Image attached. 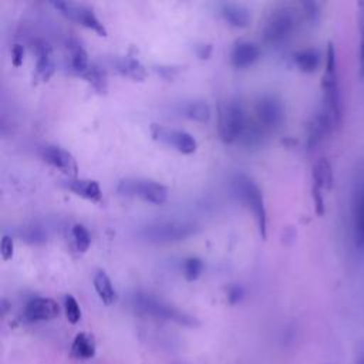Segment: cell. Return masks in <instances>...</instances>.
Here are the masks:
<instances>
[{
    "label": "cell",
    "instance_id": "6da1fadb",
    "mask_svg": "<svg viewBox=\"0 0 364 364\" xmlns=\"http://www.w3.org/2000/svg\"><path fill=\"white\" fill-rule=\"evenodd\" d=\"M323 105L318 112L324 115L331 129L340 124L341 119V98L337 77V61L333 44H328L326 53V70L323 74Z\"/></svg>",
    "mask_w": 364,
    "mask_h": 364
},
{
    "label": "cell",
    "instance_id": "7a4b0ae2",
    "mask_svg": "<svg viewBox=\"0 0 364 364\" xmlns=\"http://www.w3.org/2000/svg\"><path fill=\"white\" fill-rule=\"evenodd\" d=\"M132 303L138 311L155 318L173 321L179 326H186V327H196L199 324V321L189 313L182 311L181 309L146 293L135 294Z\"/></svg>",
    "mask_w": 364,
    "mask_h": 364
},
{
    "label": "cell",
    "instance_id": "3957f363",
    "mask_svg": "<svg viewBox=\"0 0 364 364\" xmlns=\"http://www.w3.org/2000/svg\"><path fill=\"white\" fill-rule=\"evenodd\" d=\"M232 185L240 200L252 210L259 233L262 239H266L267 236V213H266V206L263 200V195L260 188L256 185V182L245 175V173H236L232 179Z\"/></svg>",
    "mask_w": 364,
    "mask_h": 364
},
{
    "label": "cell",
    "instance_id": "277c9868",
    "mask_svg": "<svg viewBox=\"0 0 364 364\" xmlns=\"http://www.w3.org/2000/svg\"><path fill=\"white\" fill-rule=\"evenodd\" d=\"M198 226L192 222L182 220H164L145 226L141 236L151 243H171L185 240L195 235Z\"/></svg>",
    "mask_w": 364,
    "mask_h": 364
},
{
    "label": "cell",
    "instance_id": "5b68a950",
    "mask_svg": "<svg viewBox=\"0 0 364 364\" xmlns=\"http://www.w3.org/2000/svg\"><path fill=\"white\" fill-rule=\"evenodd\" d=\"M247 117L239 101H228L219 105L218 111V131L220 138L230 144L240 138L247 125Z\"/></svg>",
    "mask_w": 364,
    "mask_h": 364
},
{
    "label": "cell",
    "instance_id": "8992f818",
    "mask_svg": "<svg viewBox=\"0 0 364 364\" xmlns=\"http://www.w3.org/2000/svg\"><path fill=\"white\" fill-rule=\"evenodd\" d=\"M117 191L122 196H136L145 202L161 205L168 198V189L152 179L125 178L119 181Z\"/></svg>",
    "mask_w": 364,
    "mask_h": 364
},
{
    "label": "cell",
    "instance_id": "52a82bcc",
    "mask_svg": "<svg viewBox=\"0 0 364 364\" xmlns=\"http://www.w3.org/2000/svg\"><path fill=\"white\" fill-rule=\"evenodd\" d=\"M296 21L297 16L291 7L276 9L264 23L263 41L270 46L282 43L293 31Z\"/></svg>",
    "mask_w": 364,
    "mask_h": 364
},
{
    "label": "cell",
    "instance_id": "ba28073f",
    "mask_svg": "<svg viewBox=\"0 0 364 364\" xmlns=\"http://www.w3.org/2000/svg\"><path fill=\"white\" fill-rule=\"evenodd\" d=\"M51 6L55 10H58L63 16H65L67 18H70L87 28L94 30L100 36H107V30H105L104 24L100 21V18L94 13V10L91 7H88L87 4L57 0V1H51Z\"/></svg>",
    "mask_w": 364,
    "mask_h": 364
},
{
    "label": "cell",
    "instance_id": "9c48e42d",
    "mask_svg": "<svg viewBox=\"0 0 364 364\" xmlns=\"http://www.w3.org/2000/svg\"><path fill=\"white\" fill-rule=\"evenodd\" d=\"M151 135L155 141H159L168 146L175 148L182 154H192L196 151V139L186 131L168 128L164 125L152 124L151 125Z\"/></svg>",
    "mask_w": 364,
    "mask_h": 364
},
{
    "label": "cell",
    "instance_id": "30bf717a",
    "mask_svg": "<svg viewBox=\"0 0 364 364\" xmlns=\"http://www.w3.org/2000/svg\"><path fill=\"white\" fill-rule=\"evenodd\" d=\"M257 122L263 128H277L284 118L283 102L272 94L262 95L255 107Z\"/></svg>",
    "mask_w": 364,
    "mask_h": 364
},
{
    "label": "cell",
    "instance_id": "8fae6325",
    "mask_svg": "<svg viewBox=\"0 0 364 364\" xmlns=\"http://www.w3.org/2000/svg\"><path fill=\"white\" fill-rule=\"evenodd\" d=\"M41 158L51 166L60 169L68 176L74 178L78 173V165L75 158L65 149L57 145H44L41 148Z\"/></svg>",
    "mask_w": 364,
    "mask_h": 364
},
{
    "label": "cell",
    "instance_id": "7c38bea8",
    "mask_svg": "<svg viewBox=\"0 0 364 364\" xmlns=\"http://www.w3.org/2000/svg\"><path fill=\"white\" fill-rule=\"evenodd\" d=\"M60 314L57 301L48 297L31 299L24 307V317L27 321H48Z\"/></svg>",
    "mask_w": 364,
    "mask_h": 364
},
{
    "label": "cell",
    "instance_id": "4fadbf2b",
    "mask_svg": "<svg viewBox=\"0 0 364 364\" xmlns=\"http://www.w3.org/2000/svg\"><path fill=\"white\" fill-rule=\"evenodd\" d=\"M353 230L357 247L364 253V181L357 182L353 192Z\"/></svg>",
    "mask_w": 364,
    "mask_h": 364
},
{
    "label": "cell",
    "instance_id": "5bb4252c",
    "mask_svg": "<svg viewBox=\"0 0 364 364\" xmlns=\"http://www.w3.org/2000/svg\"><path fill=\"white\" fill-rule=\"evenodd\" d=\"M36 73L34 77L38 81H47L55 70L54 58H53V48L44 40H37L36 46Z\"/></svg>",
    "mask_w": 364,
    "mask_h": 364
},
{
    "label": "cell",
    "instance_id": "9a60e30c",
    "mask_svg": "<svg viewBox=\"0 0 364 364\" xmlns=\"http://www.w3.org/2000/svg\"><path fill=\"white\" fill-rule=\"evenodd\" d=\"M260 57V47L253 41H239L230 54V63L236 68L252 65Z\"/></svg>",
    "mask_w": 364,
    "mask_h": 364
},
{
    "label": "cell",
    "instance_id": "2e32d148",
    "mask_svg": "<svg viewBox=\"0 0 364 364\" xmlns=\"http://www.w3.org/2000/svg\"><path fill=\"white\" fill-rule=\"evenodd\" d=\"M65 188L71 192H74L75 195L91 200V202H101L102 199V193H101V188L98 185L97 181L92 179H77V178H71L68 181H65Z\"/></svg>",
    "mask_w": 364,
    "mask_h": 364
},
{
    "label": "cell",
    "instance_id": "e0dca14e",
    "mask_svg": "<svg viewBox=\"0 0 364 364\" xmlns=\"http://www.w3.org/2000/svg\"><path fill=\"white\" fill-rule=\"evenodd\" d=\"M220 14L223 16V18L235 26V27H246L250 23V10L240 4V3H232V1H226L220 4Z\"/></svg>",
    "mask_w": 364,
    "mask_h": 364
},
{
    "label": "cell",
    "instance_id": "ac0fdd59",
    "mask_svg": "<svg viewBox=\"0 0 364 364\" xmlns=\"http://www.w3.org/2000/svg\"><path fill=\"white\" fill-rule=\"evenodd\" d=\"M115 67L119 74L128 77L134 81H144L148 75L145 65L135 57L125 55L115 60Z\"/></svg>",
    "mask_w": 364,
    "mask_h": 364
},
{
    "label": "cell",
    "instance_id": "d6986e66",
    "mask_svg": "<svg viewBox=\"0 0 364 364\" xmlns=\"http://www.w3.org/2000/svg\"><path fill=\"white\" fill-rule=\"evenodd\" d=\"M313 192L321 193L328 191L333 185V171L331 165L326 158H320L313 166Z\"/></svg>",
    "mask_w": 364,
    "mask_h": 364
},
{
    "label": "cell",
    "instance_id": "ffe728a7",
    "mask_svg": "<svg viewBox=\"0 0 364 364\" xmlns=\"http://www.w3.org/2000/svg\"><path fill=\"white\" fill-rule=\"evenodd\" d=\"M71 357L77 360H90L95 355V340L90 333H78L71 343Z\"/></svg>",
    "mask_w": 364,
    "mask_h": 364
},
{
    "label": "cell",
    "instance_id": "44dd1931",
    "mask_svg": "<svg viewBox=\"0 0 364 364\" xmlns=\"http://www.w3.org/2000/svg\"><path fill=\"white\" fill-rule=\"evenodd\" d=\"M67 50H68V54H70V68L75 74L82 75L85 73V70L90 67L87 51L81 46V43L75 38L68 40Z\"/></svg>",
    "mask_w": 364,
    "mask_h": 364
},
{
    "label": "cell",
    "instance_id": "7402d4cb",
    "mask_svg": "<svg viewBox=\"0 0 364 364\" xmlns=\"http://www.w3.org/2000/svg\"><path fill=\"white\" fill-rule=\"evenodd\" d=\"M94 289L100 297V300L105 304L109 306L112 303H115L117 300V291L112 286L111 279L108 277V274L104 270H98L94 274Z\"/></svg>",
    "mask_w": 364,
    "mask_h": 364
},
{
    "label": "cell",
    "instance_id": "603a6c76",
    "mask_svg": "<svg viewBox=\"0 0 364 364\" xmlns=\"http://www.w3.org/2000/svg\"><path fill=\"white\" fill-rule=\"evenodd\" d=\"M98 94H105L107 92V75L105 71L97 65V64H90V67L85 70V73L81 75Z\"/></svg>",
    "mask_w": 364,
    "mask_h": 364
},
{
    "label": "cell",
    "instance_id": "cb8c5ba5",
    "mask_svg": "<svg viewBox=\"0 0 364 364\" xmlns=\"http://www.w3.org/2000/svg\"><path fill=\"white\" fill-rule=\"evenodd\" d=\"M296 65L304 73H313L320 64V54L313 48L300 50L294 54Z\"/></svg>",
    "mask_w": 364,
    "mask_h": 364
},
{
    "label": "cell",
    "instance_id": "d4e9b609",
    "mask_svg": "<svg viewBox=\"0 0 364 364\" xmlns=\"http://www.w3.org/2000/svg\"><path fill=\"white\" fill-rule=\"evenodd\" d=\"M185 115L193 121L208 122L210 118V108L205 101H192L185 107Z\"/></svg>",
    "mask_w": 364,
    "mask_h": 364
},
{
    "label": "cell",
    "instance_id": "484cf974",
    "mask_svg": "<svg viewBox=\"0 0 364 364\" xmlns=\"http://www.w3.org/2000/svg\"><path fill=\"white\" fill-rule=\"evenodd\" d=\"M71 236H73V243H74V247L77 249V252H80V253L87 252V249L90 247V243H91V237H90V233L85 229V226L81 223H75L71 229Z\"/></svg>",
    "mask_w": 364,
    "mask_h": 364
},
{
    "label": "cell",
    "instance_id": "4316f807",
    "mask_svg": "<svg viewBox=\"0 0 364 364\" xmlns=\"http://www.w3.org/2000/svg\"><path fill=\"white\" fill-rule=\"evenodd\" d=\"M358 33H360L358 64H360V75L361 78H364V1L358 3Z\"/></svg>",
    "mask_w": 364,
    "mask_h": 364
},
{
    "label": "cell",
    "instance_id": "83f0119b",
    "mask_svg": "<svg viewBox=\"0 0 364 364\" xmlns=\"http://www.w3.org/2000/svg\"><path fill=\"white\" fill-rule=\"evenodd\" d=\"M203 269V262L198 257H188L183 262V276L188 282L196 280Z\"/></svg>",
    "mask_w": 364,
    "mask_h": 364
},
{
    "label": "cell",
    "instance_id": "f1b7e54d",
    "mask_svg": "<svg viewBox=\"0 0 364 364\" xmlns=\"http://www.w3.org/2000/svg\"><path fill=\"white\" fill-rule=\"evenodd\" d=\"M64 311H65V317L71 324H77L81 318V309L78 306V301L75 300L74 296L67 294L64 297Z\"/></svg>",
    "mask_w": 364,
    "mask_h": 364
},
{
    "label": "cell",
    "instance_id": "f546056e",
    "mask_svg": "<svg viewBox=\"0 0 364 364\" xmlns=\"http://www.w3.org/2000/svg\"><path fill=\"white\" fill-rule=\"evenodd\" d=\"M13 252H14V243L13 239L10 236H3L1 243H0V253H1V259L3 260H9L13 257Z\"/></svg>",
    "mask_w": 364,
    "mask_h": 364
},
{
    "label": "cell",
    "instance_id": "4dcf8cb0",
    "mask_svg": "<svg viewBox=\"0 0 364 364\" xmlns=\"http://www.w3.org/2000/svg\"><path fill=\"white\" fill-rule=\"evenodd\" d=\"M11 63L14 67H18L21 63H23V58H24V48L23 46L20 44H14L13 50H11Z\"/></svg>",
    "mask_w": 364,
    "mask_h": 364
},
{
    "label": "cell",
    "instance_id": "1f68e13d",
    "mask_svg": "<svg viewBox=\"0 0 364 364\" xmlns=\"http://www.w3.org/2000/svg\"><path fill=\"white\" fill-rule=\"evenodd\" d=\"M242 296H243V290H242V287H239V286H232V287L229 289V291H228V299H229V301H230L232 304L237 303V301L242 299Z\"/></svg>",
    "mask_w": 364,
    "mask_h": 364
},
{
    "label": "cell",
    "instance_id": "d6a6232c",
    "mask_svg": "<svg viewBox=\"0 0 364 364\" xmlns=\"http://www.w3.org/2000/svg\"><path fill=\"white\" fill-rule=\"evenodd\" d=\"M210 51H212L210 44H200L196 47V54L199 55V58H208L210 55Z\"/></svg>",
    "mask_w": 364,
    "mask_h": 364
},
{
    "label": "cell",
    "instance_id": "836d02e7",
    "mask_svg": "<svg viewBox=\"0 0 364 364\" xmlns=\"http://www.w3.org/2000/svg\"><path fill=\"white\" fill-rule=\"evenodd\" d=\"M354 364H364V344L357 346V348H355V358H354Z\"/></svg>",
    "mask_w": 364,
    "mask_h": 364
}]
</instances>
